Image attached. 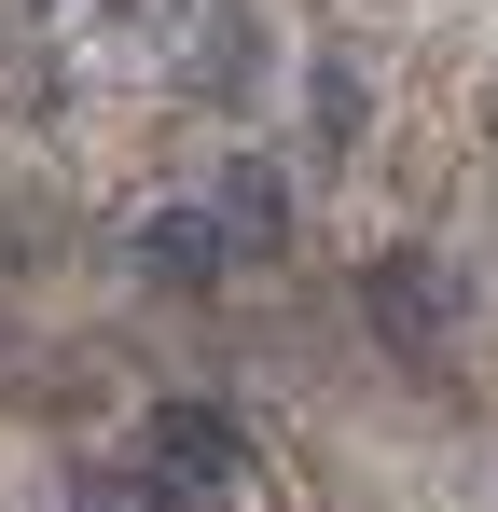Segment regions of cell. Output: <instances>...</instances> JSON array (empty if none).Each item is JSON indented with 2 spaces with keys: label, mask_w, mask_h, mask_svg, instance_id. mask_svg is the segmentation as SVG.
I'll use <instances>...</instances> for the list:
<instances>
[{
  "label": "cell",
  "mask_w": 498,
  "mask_h": 512,
  "mask_svg": "<svg viewBox=\"0 0 498 512\" xmlns=\"http://www.w3.org/2000/svg\"><path fill=\"white\" fill-rule=\"evenodd\" d=\"M139 471L153 485H180V499H222L249 471V429L222 416V402H153V429H139Z\"/></svg>",
  "instance_id": "obj_1"
},
{
  "label": "cell",
  "mask_w": 498,
  "mask_h": 512,
  "mask_svg": "<svg viewBox=\"0 0 498 512\" xmlns=\"http://www.w3.org/2000/svg\"><path fill=\"white\" fill-rule=\"evenodd\" d=\"M360 305H374V333L402 346V360H443V333H457V277L429 250H388L374 277H360Z\"/></svg>",
  "instance_id": "obj_2"
},
{
  "label": "cell",
  "mask_w": 498,
  "mask_h": 512,
  "mask_svg": "<svg viewBox=\"0 0 498 512\" xmlns=\"http://www.w3.org/2000/svg\"><path fill=\"white\" fill-rule=\"evenodd\" d=\"M139 263L153 277H222L236 236H222V208H166V222H139Z\"/></svg>",
  "instance_id": "obj_3"
},
{
  "label": "cell",
  "mask_w": 498,
  "mask_h": 512,
  "mask_svg": "<svg viewBox=\"0 0 498 512\" xmlns=\"http://www.w3.org/2000/svg\"><path fill=\"white\" fill-rule=\"evenodd\" d=\"M277 222H291L277 180H263V167H222V236H236V250H277Z\"/></svg>",
  "instance_id": "obj_4"
}]
</instances>
